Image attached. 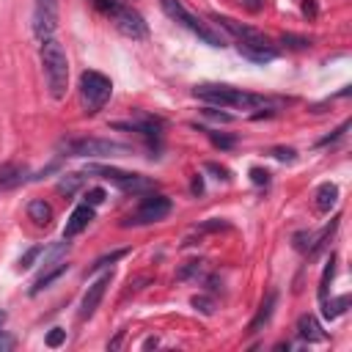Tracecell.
Segmentation results:
<instances>
[{
    "label": "cell",
    "mask_w": 352,
    "mask_h": 352,
    "mask_svg": "<svg viewBox=\"0 0 352 352\" xmlns=\"http://www.w3.org/2000/svg\"><path fill=\"white\" fill-rule=\"evenodd\" d=\"M212 19L236 38V50L248 60H253V63H270L275 58V47H272V41L261 30H256V28H250L245 22H236L231 16H220V14H212Z\"/></svg>",
    "instance_id": "6da1fadb"
},
{
    "label": "cell",
    "mask_w": 352,
    "mask_h": 352,
    "mask_svg": "<svg viewBox=\"0 0 352 352\" xmlns=\"http://www.w3.org/2000/svg\"><path fill=\"white\" fill-rule=\"evenodd\" d=\"M195 99H204L209 104H220V107H239V110H253V107H264L272 99L261 96V94H250L234 85H220V82H204L192 88Z\"/></svg>",
    "instance_id": "7a4b0ae2"
},
{
    "label": "cell",
    "mask_w": 352,
    "mask_h": 352,
    "mask_svg": "<svg viewBox=\"0 0 352 352\" xmlns=\"http://www.w3.org/2000/svg\"><path fill=\"white\" fill-rule=\"evenodd\" d=\"M41 69H44V80L50 88L52 99H63L66 96V85H69V58L60 47V41L55 38H44L41 41Z\"/></svg>",
    "instance_id": "3957f363"
},
{
    "label": "cell",
    "mask_w": 352,
    "mask_h": 352,
    "mask_svg": "<svg viewBox=\"0 0 352 352\" xmlns=\"http://www.w3.org/2000/svg\"><path fill=\"white\" fill-rule=\"evenodd\" d=\"M113 96V82L110 77H104L102 72H82L80 74V99H82V107L88 116H96Z\"/></svg>",
    "instance_id": "277c9868"
},
{
    "label": "cell",
    "mask_w": 352,
    "mask_h": 352,
    "mask_svg": "<svg viewBox=\"0 0 352 352\" xmlns=\"http://www.w3.org/2000/svg\"><path fill=\"white\" fill-rule=\"evenodd\" d=\"M58 151L63 157H104V154H129L132 148L126 143H116L104 138H66L58 143Z\"/></svg>",
    "instance_id": "5b68a950"
},
{
    "label": "cell",
    "mask_w": 352,
    "mask_h": 352,
    "mask_svg": "<svg viewBox=\"0 0 352 352\" xmlns=\"http://www.w3.org/2000/svg\"><path fill=\"white\" fill-rule=\"evenodd\" d=\"M96 6L110 16V22L126 38H146L148 36V25H146V19L135 8H129V6H124L118 0H96Z\"/></svg>",
    "instance_id": "8992f818"
},
{
    "label": "cell",
    "mask_w": 352,
    "mask_h": 352,
    "mask_svg": "<svg viewBox=\"0 0 352 352\" xmlns=\"http://www.w3.org/2000/svg\"><path fill=\"white\" fill-rule=\"evenodd\" d=\"M160 3H162V11H165L173 22H179L182 28H187V30H190L192 36H198L204 44H209V47H223V36H217V33H214L212 28H206L198 16H192L179 0H160Z\"/></svg>",
    "instance_id": "52a82bcc"
},
{
    "label": "cell",
    "mask_w": 352,
    "mask_h": 352,
    "mask_svg": "<svg viewBox=\"0 0 352 352\" xmlns=\"http://www.w3.org/2000/svg\"><path fill=\"white\" fill-rule=\"evenodd\" d=\"M85 173H96V176H102L104 182L116 184L124 192H148V190H154V182L148 176L129 173V170H121V168H113V165H88Z\"/></svg>",
    "instance_id": "ba28073f"
},
{
    "label": "cell",
    "mask_w": 352,
    "mask_h": 352,
    "mask_svg": "<svg viewBox=\"0 0 352 352\" xmlns=\"http://www.w3.org/2000/svg\"><path fill=\"white\" fill-rule=\"evenodd\" d=\"M168 214H170V198H165V195H148V198L140 201V206L121 226L124 228H129V226H148V223L165 220Z\"/></svg>",
    "instance_id": "9c48e42d"
},
{
    "label": "cell",
    "mask_w": 352,
    "mask_h": 352,
    "mask_svg": "<svg viewBox=\"0 0 352 352\" xmlns=\"http://www.w3.org/2000/svg\"><path fill=\"white\" fill-rule=\"evenodd\" d=\"M58 28V0H36L33 8V36L38 41L52 38Z\"/></svg>",
    "instance_id": "30bf717a"
},
{
    "label": "cell",
    "mask_w": 352,
    "mask_h": 352,
    "mask_svg": "<svg viewBox=\"0 0 352 352\" xmlns=\"http://www.w3.org/2000/svg\"><path fill=\"white\" fill-rule=\"evenodd\" d=\"M110 280H113V270H107L104 275H99V278L88 286V292L82 294V302H80V314H77L80 322H85V319H91V316L96 314V308H99V302H102V297H104Z\"/></svg>",
    "instance_id": "8fae6325"
},
{
    "label": "cell",
    "mask_w": 352,
    "mask_h": 352,
    "mask_svg": "<svg viewBox=\"0 0 352 352\" xmlns=\"http://www.w3.org/2000/svg\"><path fill=\"white\" fill-rule=\"evenodd\" d=\"M336 226H338V220H333V223L324 226L322 231H300V234H294V248H297L300 253H316V250L324 245V239L336 231Z\"/></svg>",
    "instance_id": "7c38bea8"
},
{
    "label": "cell",
    "mask_w": 352,
    "mask_h": 352,
    "mask_svg": "<svg viewBox=\"0 0 352 352\" xmlns=\"http://www.w3.org/2000/svg\"><path fill=\"white\" fill-rule=\"evenodd\" d=\"M91 220H94V206H88V204H80L72 214H69V220H66V228H63V239H72V236H77V234H82L88 226H91Z\"/></svg>",
    "instance_id": "4fadbf2b"
},
{
    "label": "cell",
    "mask_w": 352,
    "mask_h": 352,
    "mask_svg": "<svg viewBox=\"0 0 352 352\" xmlns=\"http://www.w3.org/2000/svg\"><path fill=\"white\" fill-rule=\"evenodd\" d=\"M69 270V264L63 261V258H58V261H52V264H44V272L33 280V286H30V294H38L41 289H47L52 280H58L63 272Z\"/></svg>",
    "instance_id": "5bb4252c"
},
{
    "label": "cell",
    "mask_w": 352,
    "mask_h": 352,
    "mask_svg": "<svg viewBox=\"0 0 352 352\" xmlns=\"http://www.w3.org/2000/svg\"><path fill=\"white\" fill-rule=\"evenodd\" d=\"M297 336H300L302 341H308V344H319V341L327 338V336L322 333V324H319L316 316H311V314H302V316L297 319Z\"/></svg>",
    "instance_id": "9a60e30c"
},
{
    "label": "cell",
    "mask_w": 352,
    "mask_h": 352,
    "mask_svg": "<svg viewBox=\"0 0 352 352\" xmlns=\"http://www.w3.org/2000/svg\"><path fill=\"white\" fill-rule=\"evenodd\" d=\"M28 179V168L19 162H3L0 165V190H11Z\"/></svg>",
    "instance_id": "2e32d148"
},
{
    "label": "cell",
    "mask_w": 352,
    "mask_h": 352,
    "mask_svg": "<svg viewBox=\"0 0 352 352\" xmlns=\"http://www.w3.org/2000/svg\"><path fill=\"white\" fill-rule=\"evenodd\" d=\"M275 302H278V294L275 292H270L264 300H261V305H258V311H256V316L250 319V324H248V333H258L270 319H272V311H275Z\"/></svg>",
    "instance_id": "e0dca14e"
},
{
    "label": "cell",
    "mask_w": 352,
    "mask_h": 352,
    "mask_svg": "<svg viewBox=\"0 0 352 352\" xmlns=\"http://www.w3.org/2000/svg\"><path fill=\"white\" fill-rule=\"evenodd\" d=\"M336 201H338V187L333 182L319 184V190H316V209L319 212H330L336 206Z\"/></svg>",
    "instance_id": "ac0fdd59"
},
{
    "label": "cell",
    "mask_w": 352,
    "mask_h": 352,
    "mask_svg": "<svg viewBox=\"0 0 352 352\" xmlns=\"http://www.w3.org/2000/svg\"><path fill=\"white\" fill-rule=\"evenodd\" d=\"M113 126H116V129H126V132H140V135H146V138H157V135H160V124L151 121V118H148V121H135V124H132V121H116Z\"/></svg>",
    "instance_id": "d6986e66"
},
{
    "label": "cell",
    "mask_w": 352,
    "mask_h": 352,
    "mask_svg": "<svg viewBox=\"0 0 352 352\" xmlns=\"http://www.w3.org/2000/svg\"><path fill=\"white\" fill-rule=\"evenodd\" d=\"M28 217L36 223V226H50L52 223V206L47 201H30L28 204Z\"/></svg>",
    "instance_id": "ffe728a7"
},
{
    "label": "cell",
    "mask_w": 352,
    "mask_h": 352,
    "mask_svg": "<svg viewBox=\"0 0 352 352\" xmlns=\"http://www.w3.org/2000/svg\"><path fill=\"white\" fill-rule=\"evenodd\" d=\"M346 308H349V294H341V297H336V300H327V297L322 300V316L330 319V322L338 319Z\"/></svg>",
    "instance_id": "44dd1931"
},
{
    "label": "cell",
    "mask_w": 352,
    "mask_h": 352,
    "mask_svg": "<svg viewBox=\"0 0 352 352\" xmlns=\"http://www.w3.org/2000/svg\"><path fill=\"white\" fill-rule=\"evenodd\" d=\"M80 184H82V173H66V176L58 182V192L72 195V192H77V190H80Z\"/></svg>",
    "instance_id": "7402d4cb"
},
{
    "label": "cell",
    "mask_w": 352,
    "mask_h": 352,
    "mask_svg": "<svg viewBox=\"0 0 352 352\" xmlns=\"http://www.w3.org/2000/svg\"><path fill=\"white\" fill-rule=\"evenodd\" d=\"M333 275H336V256H330V261H327V267H324V272H322V280H319V302L327 297V289H330Z\"/></svg>",
    "instance_id": "603a6c76"
},
{
    "label": "cell",
    "mask_w": 352,
    "mask_h": 352,
    "mask_svg": "<svg viewBox=\"0 0 352 352\" xmlns=\"http://www.w3.org/2000/svg\"><path fill=\"white\" fill-rule=\"evenodd\" d=\"M129 250L126 248H121V250H113V253H107V256H102V258H96L94 264H91V270L88 272H96V270H102V267H107V264H113V261H118V258H124Z\"/></svg>",
    "instance_id": "cb8c5ba5"
},
{
    "label": "cell",
    "mask_w": 352,
    "mask_h": 352,
    "mask_svg": "<svg viewBox=\"0 0 352 352\" xmlns=\"http://www.w3.org/2000/svg\"><path fill=\"white\" fill-rule=\"evenodd\" d=\"M206 132V138L217 146V148H234L236 146V138H231V135H217V132H212V129H204Z\"/></svg>",
    "instance_id": "d4e9b609"
},
{
    "label": "cell",
    "mask_w": 352,
    "mask_h": 352,
    "mask_svg": "<svg viewBox=\"0 0 352 352\" xmlns=\"http://www.w3.org/2000/svg\"><path fill=\"white\" fill-rule=\"evenodd\" d=\"M41 253H44V248H41V245L30 248V250H28V253H25V256L19 258V270H28V267H33V261H36V258H38Z\"/></svg>",
    "instance_id": "484cf974"
},
{
    "label": "cell",
    "mask_w": 352,
    "mask_h": 352,
    "mask_svg": "<svg viewBox=\"0 0 352 352\" xmlns=\"http://www.w3.org/2000/svg\"><path fill=\"white\" fill-rule=\"evenodd\" d=\"M270 154H272L275 160H280V162H294V157H297V151H294V148H283V146L270 148Z\"/></svg>",
    "instance_id": "4316f807"
},
{
    "label": "cell",
    "mask_w": 352,
    "mask_h": 352,
    "mask_svg": "<svg viewBox=\"0 0 352 352\" xmlns=\"http://www.w3.org/2000/svg\"><path fill=\"white\" fill-rule=\"evenodd\" d=\"M63 341H66V330H63V327H52V330L47 333V346L55 349V346H60Z\"/></svg>",
    "instance_id": "83f0119b"
},
{
    "label": "cell",
    "mask_w": 352,
    "mask_h": 352,
    "mask_svg": "<svg viewBox=\"0 0 352 352\" xmlns=\"http://www.w3.org/2000/svg\"><path fill=\"white\" fill-rule=\"evenodd\" d=\"M104 198H107V195H104L102 187H91V190L85 192V204H88V206H99Z\"/></svg>",
    "instance_id": "f1b7e54d"
},
{
    "label": "cell",
    "mask_w": 352,
    "mask_h": 352,
    "mask_svg": "<svg viewBox=\"0 0 352 352\" xmlns=\"http://www.w3.org/2000/svg\"><path fill=\"white\" fill-rule=\"evenodd\" d=\"M346 129H349V121H344V124H341V126H338V129H336L333 135H327V138H322V140H319L316 146H330V143H336L338 138H344V132H346Z\"/></svg>",
    "instance_id": "f546056e"
},
{
    "label": "cell",
    "mask_w": 352,
    "mask_h": 352,
    "mask_svg": "<svg viewBox=\"0 0 352 352\" xmlns=\"http://www.w3.org/2000/svg\"><path fill=\"white\" fill-rule=\"evenodd\" d=\"M204 168H206V170H212V173H214V179H220V182H228V179H231L228 168H223V165H217V162H206Z\"/></svg>",
    "instance_id": "4dcf8cb0"
},
{
    "label": "cell",
    "mask_w": 352,
    "mask_h": 352,
    "mask_svg": "<svg viewBox=\"0 0 352 352\" xmlns=\"http://www.w3.org/2000/svg\"><path fill=\"white\" fill-rule=\"evenodd\" d=\"M250 179H253V184H267L270 182V173L261 170V168H250Z\"/></svg>",
    "instance_id": "1f68e13d"
},
{
    "label": "cell",
    "mask_w": 352,
    "mask_h": 352,
    "mask_svg": "<svg viewBox=\"0 0 352 352\" xmlns=\"http://www.w3.org/2000/svg\"><path fill=\"white\" fill-rule=\"evenodd\" d=\"M192 305L198 311H204V314H212V300L209 297H192Z\"/></svg>",
    "instance_id": "d6a6232c"
},
{
    "label": "cell",
    "mask_w": 352,
    "mask_h": 352,
    "mask_svg": "<svg viewBox=\"0 0 352 352\" xmlns=\"http://www.w3.org/2000/svg\"><path fill=\"white\" fill-rule=\"evenodd\" d=\"M14 344H16V341H14V336H8V333H3V330H0V352H11V349H14Z\"/></svg>",
    "instance_id": "836d02e7"
},
{
    "label": "cell",
    "mask_w": 352,
    "mask_h": 352,
    "mask_svg": "<svg viewBox=\"0 0 352 352\" xmlns=\"http://www.w3.org/2000/svg\"><path fill=\"white\" fill-rule=\"evenodd\" d=\"M280 41H292V47H308V38H294V36H280Z\"/></svg>",
    "instance_id": "e575fe53"
},
{
    "label": "cell",
    "mask_w": 352,
    "mask_h": 352,
    "mask_svg": "<svg viewBox=\"0 0 352 352\" xmlns=\"http://www.w3.org/2000/svg\"><path fill=\"white\" fill-rule=\"evenodd\" d=\"M121 341H124V330H118V336H116V338H113L107 346H110V349H118V346H121Z\"/></svg>",
    "instance_id": "d590c367"
},
{
    "label": "cell",
    "mask_w": 352,
    "mask_h": 352,
    "mask_svg": "<svg viewBox=\"0 0 352 352\" xmlns=\"http://www.w3.org/2000/svg\"><path fill=\"white\" fill-rule=\"evenodd\" d=\"M204 190V184H201V176H195L192 179V192H201Z\"/></svg>",
    "instance_id": "8d00e7d4"
},
{
    "label": "cell",
    "mask_w": 352,
    "mask_h": 352,
    "mask_svg": "<svg viewBox=\"0 0 352 352\" xmlns=\"http://www.w3.org/2000/svg\"><path fill=\"white\" fill-rule=\"evenodd\" d=\"M3 322H6V311H0V327H3Z\"/></svg>",
    "instance_id": "74e56055"
}]
</instances>
